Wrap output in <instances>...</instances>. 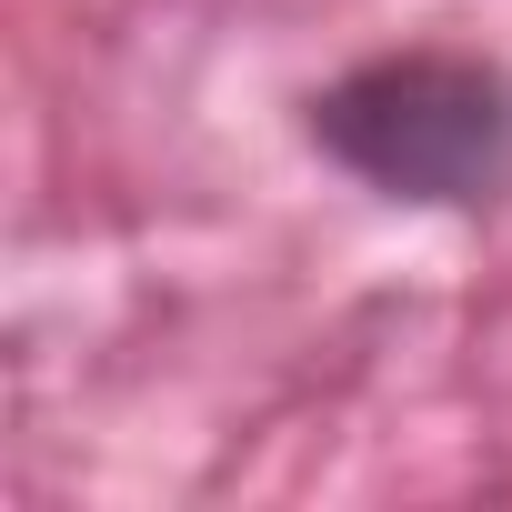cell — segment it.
<instances>
[{
	"mask_svg": "<svg viewBox=\"0 0 512 512\" xmlns=\"http://www.w3.org/2000/svg\"><path fill=\"white\" fill-rule=\"evenodd\" d=\"M312 141L382 201L472 211L512 191V71L462 51H392L312 91Z\"/></svg>",
	"mask_w": 512,
	"mask_h": 512,
	"instance_id": "1",
	"label": "cell"
}]
</instances>
